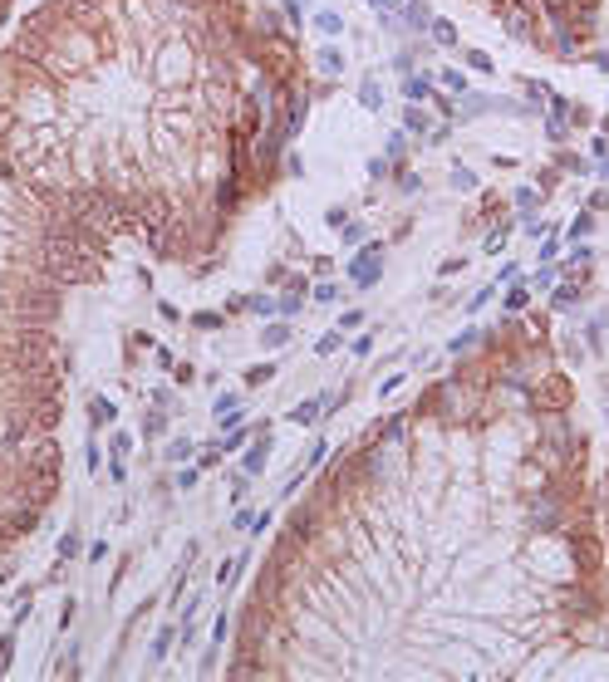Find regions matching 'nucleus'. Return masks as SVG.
<instances>
[{
  "mask_svg": "<svg viewBox=\"0 0 609 682\" xmlns=\"http://www.w3.org/2000/svg\"><path fill=\"white\" fill-rule=\"evenodd\" d=\"M477 5H487L516 40L555 59H575L580 49H590L609 10V0H477Z\"/></svg>",
  "mask_w": 609,
  "mask_h": 682,
  "instance_id": "1",
  "label": "nucleus"
},
{
  "mask_svg": "<svg viewBox=\"0 0 609 682\" xmlns=\"http://www.w3.org/2000/svg\"><path fill=\"white\" fill-rule=\"evenodd\" d=\"M379 275H384V246H379V241H369V246L349 261V280H354L359 290H369Z\"/></svg>",
  "mask_w": 609,
  "mask_h": 682,
  "instance_id": "2",
  "label": "nucleus"
},
{
  "mask_svg": "<svg viewBox=\"0 0 609 682\" xmlns=\"http://www.w3.org/2000/svg\"><path fill=\"white\" fill-rule=\"evenodd\" d=\"M266 462H271V422H261V427H256V447L246 452L241 472H246V477H261V472H266Z\"/></svg>",
  "mask_w": 609,
  "mask_h": 682,
  "instance_id": "3",
  "label": "nucleus"
},
{
  "mask_svg": "<svg viewBox=\"0 0 609 682\" xmlns=\"http://www.w3.org/2000/svg\"><path fill=\"white\" fill-rule=\"evenodd\" d=\"M211 417H216L221 432H226V427H241V393H221L216 407H211Z\"/></svg>",
  "mask_w": 609,
  "mask_h": 682,
  "instance_id": "4",
  "label": "nucleus"
},
{
  "mask_svg": "<svg viewBox=\"0 0 609 682\" xmlns=\"http://www.w3.org/2000/svg\"><path fill=\"white\" fill-rule=\"evenodd\" d=\"M319 417H324V397H304L300 407H290V422L295 427H314Z\"/></svg>",
  "mask_w": 609,
  "mask_h": 682,
  "instance_id": "5",
  "label": "nucleus"
},
{
  "mask_svg": "<svg viewBox=\"0 0 609 682\" xmlns=\"http://www.w3.org/2000/svg\"><path fill=\"white\" fill-rule=\"evenodd\" d=\"M89 422H94V427H103V422L113 427V422H118V407H113V397H103V393H94V397H89Z\"/></svg>",
  "mask_w": 609,
  "mask_h": 682,
  "instance_id": "6",
  "label": "nucleus"
},
{
  "mask_svg": "<svg viewBox=\"0 0 609 682\" xmlns=\"http://www.w3.org/2000/svg\"><path fill=\"white\" fill-rule=\"evenodd\" d=\"M290 339H295L290 324H266V329H261V349H285Z\"/></svg>",
  "mask_w": 609,
  "mask_h": 682,
  "instance_id": "7",
  "label": "nucleus"
},
{
  "mask_svg": "<svg viewBox=\"0 0 609 682\" xmlns=\"http://www.w3.org/2000/svg\"><path fill=\"white\" fill-rule=\"evenodd\" d=\"M403 94H408V103H427L437 89H432V79H427V74H413V79L403 84Z\"/></svg>",
  "mask_w": 609,
  "mask_h": 682,
  "instance_id": "8",
  "label": "nucleus"
},
{
  "mask_svg": "<svg viewBox=\"0 0 609 682\" xmlns=\"http://www.w3.org/2000/svg\"><path fill=\"white\" fill-rule=\"evenodd\" d=\"M314 64H319L324 74H339V69H344V49H334V44H324V49H314Z\"/></svg>",
  "mask_w": 609,
  "mask_h": 682,
  "instance_id": "9",
  "label": "nucleus"
},
{
  "mask_svg": "<svg viewBox=\"0 0 609 682\" xmlns=\"http://www.w3.org/2000/svg\"><path fill=\"white\" fill-rule=\"evenodd\" d=\"M531 290H536V285H526V280H521V285H511V290H507V304H502V309H507V314H521V309L531 304Z\"/></svg>",
  "mask_w": 609,
  "mask_h": 682,
  "instance_id": "10",
  "label": "nucleus"
},
{
  "mask_svg": "<svg viewBox=\"0 0 609 682\" xmlns=\"http://www.w3.org/2000/svg\"><path fill=\"white\" fill-rule=\"evenodd\" d=\"M192 457H197V442L192 437H172L167 442V462H192Z\"/></svg>",
  "mask_w": 609,
  "mask_h": 682,
  "instance_id": "11",
  "label": "nucleus"
},
{
  "mask_svg": "<svg viewBox=\"0 0 609 682\" xmlns=\"http://www.w3.org/2000/svg\"><path fill=\"white\" fill-rule=\"evenodd\" d=\"M427 35H432L437 44H447V49L457 44V25H452V20H432V25H427Z\"/></svg>",
  "mask_w": 609,
  "mask_h": 682,
  "instance_id": "12",
  "label": "nucleus"
},
{
  "mask_svg": "<svg viewBox=\"0 0 609 682\" xmlns=\"http://www.w3.org/2000/svg\"><path fill=\"white\" fill-rule=\"evenodd\" d=\"M241 565H246V555H241V560H221V570H216V585L231 589L236 580H241Z\"/></svg>",
  "mask_w": 609,
  "mask_h": 682,
  "instance_id": "13",
  "label": "nucleus"
},
{
  "mask_svg": "<svg viewBox=\"0 0 609 682\" xmlns=\"http://www.w3.org/2000/svg\"><path fill=\"white\" fill-rule=\"evenodd\" d=\"M462 54H467V64H472L477 74H497V59H492L487 49H462Z\"/></svg>",
  "mask_w": 609,
  "mask_h": 682,
  "instance_id": "14",
  "label": "nucleus"
},
{
  "mask_svg": "<svg viewBox=\"0 0 609 682\" xmlns=\"http://www.w3.org/2000/svg\"><path fill=\"white\" fill-rule=\"evenodd\" d=\"M403 128H408V133H432V123H427V113H422L418 103L403 113Z\"/></svg>",
  "mask_w": 609,
  "mask_h": 682,
  "instance_id": "15",
  "label": "nucleus"
},
{
  "mask_svg": "<svg viewBox=\"0 0 609 682\" xmlns=\"http://www.w3.org/2000/svg\"><path fill=\"white\" fill-rule=\"evenodd\" d=\"M314 30H319V35H339V30H344V20H339L334 10H319V15H314Z\"/></svg>",
  "mask_w": 609,
  "mask_h": 682,
  "instance_id": "16",
  "label": "nucleus"
},
{
  "mask_svg": "<svg viewBox=\"0 0 609 682\" xmlns=\"http://www.w3.org/2000/svg\"><path fill=\"white\" fill-rule=\"evenodd\" d=\"M437 79H442V84H447L452 94H472V84H467V74H462V69H442Z\"/></svg>",
  "mask_w": 609,
  "mask_h": 682,
  "instance_id": "17",
  "label": "nucleus"
},
{
  "mask_svg": "<svg viewBox=\"0 0 609 682\" xmlns=\"http://www.w3.org/2000/svg\"><path fill=\"white\" fill-rule=\"evenodd\" d=\"M276 378V364H256V369H246V388H261V383H271Z\"/></svg>",
  "mask_w": 609,
  "mask_h": 682,
  "instance_id": "18",
  "label": "nucleus"
},
{
  "mask_svg": "<svg viewBox=\"0 0 609 682\" xmlns=\"http://www.w3.org/2000/svg\"><path fill=\"white\" fill-rule=\"evenodd\" d=\"M329 447H334V442H324V437H319V442H309V457H304L300 467H304V472H314V467H319V462L329 457Z\"/></svg>",
  "mask_w": 609,
  "mask_h": 682,
  "instance_id": "19",
  "label": "nucleus"
},
{
  "mask_svg": "<svg viewBox=\"0 0 609 682\" xmlns=\"http://www.w3.org/2000/svg\"><path fill=\"white\" fill-rule=\"evenodd\" d=\"M226 486H231V505H241V501H246V491H251V477H246V472H231V481H226Z\"/></svg>",
  "mask_w": 609,
  "mask_h": 682,
  "instance_id": "20",
  "label": "nucleus"
},
{
  "mask_svg": "<svg viewBox=\"0 0 609 682\" xmlns=\"http://www.w3.org/2000/svg\"><path fill=\"white\" fill-rule=\"evenodd\" d=\"M339 344H344V329H329V334H324V339L314 344V354H319V359H329V354H334Z\"/></svg>",
  "mask_w": 609,
  "mask_h": 682,
  "instance_id": "21",
  "label": "nucleus"
},
{
  "mask_svg": "<svg viewBox=\"0 0 609 682\" xmlns=\"http://www.w3.org/2000/svg\"><path fill=\"white\" fill-rule=\"evenodd\" d=\"M246 437H256V427H231V437L221 442V452H241V447H246Z\"/></svg>",
  "mask_w": 609,
  "mask_h": 682,
  "instance_id": "22",
  "label": "nucleus"
},
{
  "mask_svg": "<svg viewBox=\"0 0 609 682\" xmlns=\"http://www.w3.org/2000/svg\"><path fill=\"white\" fill-rule=\"evenodd\" d=\"M172 643H177V633H172V628H162V633H158V643H153V663H162V658L172 653Z\"/></svg>",
  "mask_w": 609,
  "mask_h": 682,
  "instance_id": "23",
  "label": "nucleus"
},
{
  "mask_svg": "<svg viewBox=\"0 0 609 682\" xmlns=\"http://www.w3.org/2000/svg\"><path fill=\"white\" fill-rule=\"evenodd\" d=\"M403 15H408V25H413V30H422V25H432V15H427V5H422V0H413V5H408Z\"/></svg>",
  "mask_w": 609,
  "mask_h": 682,
  "instance_id": "24",
  "label": "nucleus"
},
{
  "mask_svg": "<svg viewBox=\"0 0 609 682\" xmlns=\"http://www.w3.org/2000/svg\"><path fill=\"white\" fill-rule=\"evenodd\" d=\"M10 663H15V633H5V638H0V678L10 673Z\"/></svg>",
  "mask_w": 609,
  "mask_h": 682,
  "instance_id": "25",
  "label": "nucleus"
},
{
  "mask_svg": "<svg viewBox=\"0 0 609 682\" xmlns=\"http://www.w3.org/2000/svg\"><path fill=\"white\" fill-rule=\"evenodd\" d=\"M192 324H197V329H221V324H226V314H216V309H202V314H192Z\"/></svg>",
  "mask_w": 609,
  "mask_h": 682,
  "instance_id": "26",
  "label": "nucleus"
},
{
  "mask_svg": "<svg viewBox=\"0 0 609 682\" xmlns=\"http://www.w3.org/2000/svg\"><path fill=\"white\" fill-rule=\"evenodd\" d=\"M452 187H457V192H477V177H472L467 167H452Z\"/></svg>",
  "mask_w": 609,
  "mask_h": 682,
  "instance_id": "27",
  "label": "nucleus"
},
{
  "mask_svg": "<svg viewBox=\"0 0 609 682\" xmlns=\"http://www.w3.org/2000/svg\"><path fill=\"white\" fill-rule=\"evenodd\" d=\"M162 432H167V417H162V412L143 417V437H162Z\"/></svg>",
  "mask_w": 609,
  "mask_h": 682,
  "instance_id": "28",
  "label": "nucleus"
},
{
  "mask_svg": "<svg viewBox=\"0 0 609 682\" xmlns=\"http://www.w3.org/2000/svg\"><path fill=\"white\" fill-rule=\"evenodd\" d=\"M108 452H113V457H128V452H133V437H128V432H113V437H108Z\"/></svg>",
  "mask_w": 609,
  "mask_h": 682,
  "instance_id": "29",
  "label": "nucleus"
},
{
  "mask_svg": "<svg viewBox=\"0 0 609 682\" xmlns=\"http://www.w3.org/2000/svg\"><path fill=\"white\" fill-rule=\"evenodd\" d=\"M74 555H79V530L59 535V560H74Z\"/></svg>",
  "mask_w": 609,
  "mask_h": 682,
  "instance_id": "30",
  "label": "nucleus"
},
{
  "mask_svg": "<svg viewBox=\"0 0 609 682\" xmlns=\"http://www.w3.org/2000/svg\"><path fill=\"white\" fill-rule=\"evenodd\" d=\"M221 462V442H202V457H197V467H216Z\"/></svg>",
  "mask_w": 609,
  "mask_h": 682,
  "instance_id": "31",
  "label": "nucleus"
},
{
  "mask_svg": "<svg viewBox=\"0 0 609 682\" xmlns=\"http://www.w3.org/2000/svg\"><path fill=\"white\" fill-rule=\"evenodd\" d=\"M595 231V216L585 211V216H575V226H570V241H580V236H590Z\"/></svg>",
  "mask_w": 609,
  "mask_h": 682,
  "instance_id": "32",
  "label": "nucleus"
},
{
  "mask_svg": "<svg viewBox=\"0 0 609 682\" xmlns=\"http://www.w3.org/2000/svg\"><path fill=\"white\" fill-rule=\"evenodd\" d=\"M344 285H314V304H334Z\"/></svg>",
  "mask_w": 609,
  "mask_h": 682,
  "instance_id": "33",
  "label": "nucleus"
},
{
  "mask_svg": "<svg viewBox=\"0 0 609 682\" xmlns=\"http://www.w3.org/2000/svg\"><path fill=\"white\" fill-rule=\"evenodd\" d=\"M403 378H408V373H394V378H384V383H379V402H384V397H394V393L403 388Z\"/></svg>",
  "mask_w": 609,
  "mask_h": 682,
  "instance_id": "34",
  "label": "nucleus"
},
{
  "mask_svg": "<svg viewBox=\"0 0 609 682\" xmlns=\"http://www.w3.org/2000/svg\"><path fill=\"white\" fill-rule=\"evenodd\" d=\"M467 344H477V329H462V334H457V339H452V344H447V354H462V349H467Z\"/></svg>",
  "mask_w": 609,
  "mask_h": 682,
  "instance_id": "35",
  "label": "nucleus"
},
{
  "mask_svg": "<svg viewBox=\"0 0 609 682\" xmlns=\"http://www.w3.org/2000/svg\"><path fill=\"white\" fill-rule=\"evenodd\" d=\"M108 481H113V486H123V481H128V467H123V457H113V462H108Z\"/></svg>",
  "mask_w": 609,
  "mask_h": 682,
  "instance_id": "36",
  "label": "nucleus"
},
{
  "mask_svg": "<svg viewBox=\"0 0 609 682\" xmlns=\"http://www.w3.org/2000/svg\"><path fill=\"white\" fill-rule=\"evenodd\" d=\"M99 462H103V452H99V442L89 437V447H84V467H89V472H99Z\"/></svg>",
  "mask_w": 609,
  "mask_h": 682,
  "instance_id": "37",
  "label": "nucleus"
},
{
  "mask_svg": "<svg viewBox=\"0 0 609 682\" xmlns=\"http://www.w3.org/2000/svg\"><path fill=\"white\" fill-rule=\"evenodd\" d=\"M197 477H202V467H182V472H177V486L192 491V486H197Z\"/></svg>",
  "mask_w": 609,
  "mask_h": 682,
  "instance_id": "38",
  "label": "nucleus"
},
{
  "mask_svg": "<svg viewBox=\"0 0 609 682\" xmlns=\"http://www.w3.org/2000/svg\"><path fill=\"white\" fill-rule=\"evenodd\" d=\"M516 206H521V211H536V206H540V196L531 192V187H521V192H516Z\"/></svg>",
  "mask_w": 609,
  "mask_h": 682,
  "instance_id": "39",
  "label": "nucleus"
},
{
  "mask_svg": "<svg viewBox=\"0 0 609 682\" xmlns=\"http://www.w3.org/2000/svg\"><path fill=\"white\" fill-rule=\"evenodd\" d=\"M339 231H344V246H354V241H364V226H359V221H344Z\"/></svg>",
  "mask_w": 609,
  "mask_h": 682,
  "instance_id": "40",
  "label": "nucleus"
},
{
  "mask_svg": "<svg viewBox=\"0 0 609 682\" xmlns=\"http://www.w3.org/2000/svg\"><path fill=\"white\" fill-rule=\"evenodd\" d=\"M359 324H364V309H344L339 314V329H359Z\"/></svg>",
  "mask_w": 609,
  "mask_h": 682,
  "instance_id": "41",
  "label": "nucleus"
},
{
  "mask_svg": "<svg viewBox=\"0 0 609 682\" xmlns=\"http://www.w3.org/2000/svg\"><path fill=\"white\" fill-rule=\"evenodd\" d=\"M226 628H231V618L216 614V623H211V643H226Z\"/></svg>",
  "mask_w": 609,
  "mask_h": 682,
  "instance_id": "42",
  "label": "nucleus"
},
{
  "mask_svg": "<svg viewBox=\"0 0 609 682\" xmlns=\"http://www.w3.org/2000/svg\"><path fill=\"white\" fill-rule=\"evenodd\" d=\"M507 226H502V231H492V241H487V251H492V256H502V251H507Z\"/></svg>",
  "mask_w": 609,
  "mask_h": 682,
  "instance_id": "43",
  "label": "nucleus"
},
{
  "mask_svg": "<svg viewBox=\"0 0 609 682\" xmlns=\"http://www.w3.org/2000/svg\"><path fill=\"white\" fill-rule=\"evenodd\" d=\"M324 221H329V226H334V231H339V226H344V221H349V211H344V206H329V211H324Z\"/></svg>",
  "mask_w": 609,
  "mask_h": 682,
  "instance_id": "44",
  "label": "nucleus"
},
{
  "mask_svg": "<svg viewBox=\"0 0 609 682\" xmlns=\"http://www.w3.org/2000/svg\"><path fill=\"white\" fill-rule=\"evenodd\" d=\"M364 103L379 108V79H364Z\"/></svg>",
  "mask_w": 609,
  "mask_h": 682,
  "instance_id": "45",
  "label": "nucleus"
},
{
  "mask_svg": "<svg viewBox=\"0 0 609 682\" xmlns=\"http://www.w3.org/2000/svg\"><path fill=\"white\" fill-rule=\"evenodd\" d=\"M369 349H374V329H369V334H359V339H354V354H359V359H364V354H369Z\"/></svg>",
  "mask_w": 609,
  "mask_h": 682,
  "instance_id": "46",
  "label": "nucleus"
},
{
  "mask_svg": "<svg viewBox=\"0 0 609 682\" xmlns=\"http://www.w3.org/2000/svg\"><path fill=\"white\" fill-rule=\"evenodd\" d=\"M172 378H177V383H192L197 373H192V364H172Z\"/></svg>",
  "mask_w": 609,
  "mask_h": 682,
  "instance_id": "47",
  "label": "nucleus"
},
{
  "mask_svg": "<svg viewBox=\"0 0 609 682\" xmlns=\"http://www.w3.org/2000/svg\"><path fill=\"white\" fill-rule=\"evenodd\" d=\"M231 525H236V530H251V525H256V515H251V510H236V515H231Z\"/></svg>",
  "mask_w": 609,
  "mask_h": 682,
  "instance_id": "48",
  "label": "nucleus"
},
{
  "mask_svg": "<svg viewBox=\"0 0 609 682\" xmlns=\"http://www.w3.org/2000/svg\"><path fill=\"white\" fill-rule=\"evenodd\" d=\"M492 290H497V285H487V290H477V294H472V299H467V309H482V304L492 299Z\"/></svg>",
  "mask_w": 609,
  "mask_h": 682,
  "instance_id": "49",
  "label": "nucleus"
},
{
  "mask_svg": "<svg viewBox=\"0 0 609 682\" xmlns=\"http://www.w3.org/2000/svg\"><path fill=\"white\" fill-rule=\"evenodd\" d=\"M280 5L290 10V20H300V5H304V0H280Z\"/></svg>",
  "mask_w": 609,
  "mask_h": 682,
  "instance_id": "50",
  "label": "nucleus"
}]
</instances>
